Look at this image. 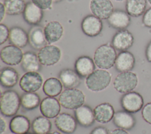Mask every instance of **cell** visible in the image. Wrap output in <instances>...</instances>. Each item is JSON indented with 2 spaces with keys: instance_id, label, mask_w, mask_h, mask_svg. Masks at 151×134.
<instances>
[{
  "instance_id": "cell-18",
  "label": "cell",
  "mask_w": 151,
  "mask_h": 134,
  "mask_svg": "<svg viewBox=\"0 0 151 134\" xmlns=\"http://www.w3.org/2000/svg\"><path fill=\"white\" fill-rule=\"evenodd\" d=\"M135 65L134 55L127 51L120 52L117 56L115 68L119 72H129L132 70Z\"/></svg>"
},
{
  "instance_id": "cell-40",
  "label": "cell",
  "mask_w": 151,
  "mask_h": 134,
  "mask_svg": "<svg viewBox=\"0 0 151 134\" xmlns=\"http://www.w3.org/2000/svg\"><path fill=\"white\" fill-rule=\"evenodd\" d=\"M0 133L1 134H2L6 130V123L2 116L0 118Z\"/></svg>"
},
{
  "instance_id": "cell-1",
  "label": "cell",
  "mask_w": 151,
  "mask_h": 134,
  "mask_svg": "<svg viewBox=\"0 0 151 134\" xmlns=\"http://www.w3.org/2000/svg\"><path fill=\"white\" fill-rule=\"evenodd\" d=\"M117 56L115 48L110 44L106 43L101 45L96 50L94 61L99 68L109 69L114 65Z\"/></svg>"
},
{
  "instance_id": "cell-32",
  "label": "cell",
  "mask_w": 151,
  "mask_h": 134,
  "mask_svg": "<svg viewBox=\"0 0 151 134\" xmlns=\"http://www.w3.org/2000/svg\"><path fill=\"white\" fill-rule=\"evenodd\" d=\"M40 96L35 92H25L21 96V105L27 110H31L37 108L41 103Z\"/></svg>"
},
{
  "instance_id": "cell-30",
  "label": "cell",
  "mask_w": 151,
  "mask_h": 134,
  "mask_svg": "<svg viewBox=\"0 0 151 134\" xmlns=\"http://www.w3.org/2000/svg\"><path fill=\"white\" fill-rule=\"evenodd\" d=\"M147 0H126V10L132 17L143 15L146 11Z\"/></svg>"
},
{
  "instance_id": "cell-43",
  "label": "cell",
  "mask_w": 151,
  "mask_h": 134,
  "mask_svg": "<svg viewBox=\"0 0 151 134\" xmlns=\"http://www.w3.org/2000/svg\"><path fill=\"white\" fill-rule=\"evenodd\" d=\"M47 134H61V133L57 131H53V132H50L47 133Z\"/></svg>"
},
{
  "instance_id": "cell-21",
  "label": "cell",
  "mask_w": 151,
  "mask_h": 134,
  "mask_svg": "<svg viewBox=\"0 0 151 134\" xmlns=\"http://www.w3.org/2000/svg\"><path fill=\"white\" fill-rule=\"evenodd\" d=\"M93 111L96 120L101 123H107L111 121L115 113L113 106L108 102L97 105Z\"/></svg>"
},
{
  "instance_id": "cell-22",
  "label": "cell",
  "mask_w": 151,
  "mask_h": 134,
  "mask_svg": "<svg viewBox=\"0 0 151 134\" xmlns=\"http://www.w3.org/2000/svg\"><path fill=\"white\" fill-rule=\"evenodd\" d=\"M113 121L116 127L126 130L132 129L136 124L134 117L130 113L125 110L115 112Z\"/></svg>"
},
{
  "instance_id": "cell-28",
  "label": "cell",
  "mask_w": 151,
  "mask_h": 134,
  "mask_svg": "<svg viewBox=\"0 0 151 134\" xmlns=\"http://www.w3.org/2000/svg\"><path fill=\"white\" fill-rule=\"evenodd\" d=\"M41 65L38 55L35 53L27 52L24 53L21 65L25 72H38L40 70Z\"/></svg>"
},
{
  "instance_id": "cell-29",
  "label": "cell",
  "mask_w": 151,
  "mask_h": 134,
  "mask_svg": "<svg viewBox=\"0 0 151 134\" xmlns=\"http://www.w3.org/2000/svg\"><path fill=\"white\" fill-rule=\"evenodd\" d=\"M63 86V85L60 79L52 77L45 81L43 84L42 90L47 96L55 97L61 93Z\"/></svg>"
},
{
  "instance_id": "cell-20",
  "label": "cell",
  "mask_w": 151,
  "mask_h": 134,
  "mask_svg": "<svg viewBox=\"0 0 151 134\" xmlns=\"http://www.w3.org/2000/svg\"><path fill=\"white\" fill-rule=\"evenodd\" d=\"M94 60L88 56H81L75 62V71L81 78H87L95 71Z\"/></svg>"
},
{
  "instance_id": "cell-36",
  "label": "cell",
  "mask_w": 151,
  "mask_h": 134,
  "mask_svg": "<svg viewBox=\"0 0 151 134\" xmlns=\"http://www.w3.org/2000/svg\"><path fill=\"white\" fill-rule=\"evenodd\" d=\"M31 2L41 9L45 10L51 8L52 0H31Z\"/></svg>"
},
{
  "instance_id": "cell-6",
  "label": "cell",
  "mask_w": 151,
  "mask_h": 134,
  "mask_svg": "<svg viewBox=\"0 0 151 134\" xmlns=\"http://www.w3.org/2000/svg\"><path fill=\"white\" fill-rule=\"evenodd\" d=\"M120 103L124 110L133 113L139 112L143 108L144 101L139 93L132 91L122 96Z\"/></svg>"
},
{
  "instance_id": "cell-11",
  "label": "cell",
  "mask_w": 151,
  "mask_h": 134,
  "mask_svg": "<svg viewBox=\"0 0 151 134\" xmlns=\"http://www.w3.org/2000/svg\"><path fill=\"white\" fill-rule=\"evenodd\" d=\"M90 8L93 15L100 19H107L114 11L110 0H91Z\"/></svg>"
},
{
  "instance_id": "cell-2",
  "label": "cell",
  "mask_w": 151,
  "mask_h": 134,
  "mask_svg": "<svg viewBox=\"0 0 151 134\" xmlns=\"http://www.w3.org/2000/svg\"><path fill=\"white\" fill-rule=\"evenodd\" d=\"M1 112L6 117L14 116L19 110L21 105V97L14 90L3 92L0 99Z\"/></svg>"
},
{
  "instance_id": "cell-31",
  "label": "cell",
  "mask_w": 151,
  "mask_h": 134,
  "mask_svg": "<svg viewBox=\"0 0 151 134\" xmlns=\"http://www.w3.org/2000/svg\"><path fill=\"white\" fill-rule=\"evenodd\" d=\"M31 128L35 134H47L50 132L52 124L48 118L44 116H39L33 120Z\"/></svg>"
},
{
  "instance_id": "cell-37",
  "label": "cell",
  "mask_w": 151,
  "mask_h": 134,
  "mask_svg": "<svg viewBox=\"0 0 151 134\" xmlns=\"http://www.w3.org/2000/svg\"><path fill=\"white\" fill-rule=\"evenodd\" d=\"M142 23L145 27L151 28V7L146 9L143 14Z\"/></svg>"
},
{
  "instance_id": "cell-10",
  "label": "cell",
  "mask_w": 151,
  "mask_h": 134,
  "mask_svg": "<svg viewBox=\"0 0 151 134\" xmlns=\"http://www.w3.org/2000/svg\"><path fill=\"white\" fill-rule=\"evenodd\" d=\"M24 53L20 48L9 45L1 50V59L6 65L15 66L21 62Z\"/></svg>"
},
{
  "instance_id": "cell-46",
  "label": "cell",
  "mask_w": 151,
  "mask_h": 134,
  "mask_svg": "<svg viewBox=\"0 0 151 134\" xmlns=\"http://www.w3.org/2000/svg\"><path fill=\"white\" fill-rule=\"evenodd\" d=\"M27 134H35V133H29V132H28V133H27Z\"/></svg>"
},
{
  "instance_id": "cell-8",
  "label": "cell",
  "mask_w": 151,
  "mask_h": 134,
  "mask_svg": "<svg viewBox=\"0 0 151 134\" xmlns=\"http://www.w3.org/2000/svg\"><path fill=\"white\" fill-rule=\"evenodd\" d=\"M43 79L38 72H26L20 79L19 86L25 92H35L42 86Z\"/></svg>"
},
{
  "instance_id": "cell-27",
  "label": "cell",
  "mask_w": 151,
  "mask_h": 134,
  "mask_svg": "<svg viewBox=\"0 0 151 134\" xmlns=\"http://www.w3.org/2000/svg\"><path fill=\"white\" fill-rule=\"evenodd\" d=\"M19 79L17 71L11 67H5L0 72L1 85L6 88H12L16 85Z\"/></svg>"
},
{
  "instance_id": "cell-34",
  "label": "cell",
  "mask_w": 151,
  "mask_h": 134,
  "mask_svg": "<svg viewBox=\"0 0 151 134\" xmlns=\"http://www.w3.org/2000/svg\"><path fill=\"white\" fill-rule=\"evenodd\" d=\"M142 116L145 121L151 125V102L146 103L143 107Z\"/></svg>"
},
{
  "instance_id": "cell-16",
  "label": "cell",
  "mask_w": 151,
  "mask_h": 134,
  "mask_svg": "<svg viewBox=\"0 0 151 134\" xmlns=\"http://www.w3.org/2000/svg\"><path fill=\"white\" fill-rule=\"evenodd\" d=\"M43 15V10L32 2H29L26 4L22 16L24 21L27 24L34 26L38 25L42 21Z\"/></svg>"
},
{
  "instance_id": "cell-47",
  "label": "cell",
  "mask_w": 151,
  "mask_h": 134,
  "mask_svg": "<svg viewBox=\"0 0 151 134\" xmlns=\"http://www.w3.org/2000/svg\"><path fill=\"white\" fill-rule=\"evenodd\" d=\"M114 1H122L123 0H114Z\"/></svg>"
},
{
  "instance_id": "cell-24",
  "label": "cell",
  "mask_w": 151,
  "mask_h": 134,
  "mask_svg": "<svg viewBox=\"0 0 151 134\" xmlns=\"http://www.w3.org/2000/svg\"><path fill=\"white\" fill-rule=\"evenodd\" d=\"M31 127L29 119L25 116H14L9 122V129L14 134H27Z\"/></svg>"
},
{
  "instance_id": "cell-7",
  "label": "cell",
  "mask_w": 151,
  "mask_h": 134,
  "mask_svg": "<svg viewBox=\"0 0 151 134\" xmlns=\"http://www.w3.org/2000/svg\"><path fill=\"white\" fill-rule=\"evenodd\" d=\"M37 55L42 65L52 66L58 62L61 59V52L58 47L48 45L40 49Z\"/></svg>"
},
{
  "instance_id": "cell-25",
  "label": "cell",
  "mask_w": 151,
  "mask_h": 134,
  "mask_svg": "<svg viewBox=\"0 0 151 134\" xmlns=\"http://www.w3.org/2000/svg\"><path fill=\"white\" fill-rule=\"evenodd\" d=\"M9 43L19 48L25 47L29 42L28 34L21 27L14 26L9 30Z\"/></svg>"
},
{
  "instance_id": "cell-19",
  "label": "cell",
  "mask_w": 151,
  "mask_h": 134,
  "mask_svg": "<svg viewBox=\"0 0 151 134\" xmlns=\"http://www.w3.org/2000/svg\"><path fill=\"white\" fill-rule=\"evenodd\" d=\"M63 27L61 24L55 21H50L44 28L45 39L48 44L58 41L63 35Z\"/></svg>"
},
{
  "instance_id": "cell-9",
  "label": "cell",
  "mask_w": 151,
  "mask_h": 134,
  "mask_svg": "<svg viewBox=\"0 0 151 134\" xmlns=\"http://www.w3.org/2000/svg\"><path fill=\"white\" fill-rule=\"evenodd\" d=\"M81 28L85 35L90 37H95L101 32L103 23L98 17L89 15L83 18L81 24Z\"/></svg>"
},
{
  "instance_id": "cell-12",
  "label": "cell",
  "mask_w": 151,
  "mask_h": 134,
  "mask_svg": "<svg viewBox=\"0 0 151 134\" xmlns=\"http://www.w3.org/2000/svg\"><path fill=\"white\" fill-rule=\"evenodd\" d=\"M61 106L59 101L56 98L48 96L41 101L40 110L42 116L48 119H52L60 114Z\"/></svg>"
},
{
  "instance_id": "cell-4",
  "label": "cell",
  "mask_w": 151,
  "mask_h": 134,
  "mask_svg": "<svg viewBox=\"0 0 151 134\" xmlns=\"http://www.w3.org/2000/svg\"><path fill=\"white\" fill-rule=\"evenodd\" d=\"M58 101L63 108L74 110L84 104L85 95L77 88L66 89L60 95Z\"/></svg>"
},
{
  "instance_id": "cell-5",
  "label": "cell",
  "mask_w": 151,
  "mask_h": 134,
  "mask_svg": "<svg viewBox=\"0 0 151 134\" xmlns=\"http://www.w3.org/2000/svg\"><path fill=\"white\" fill-rule=\"evenodd\" d=\"M138 83L137 75L131 71L121 72L117 75L113 82L114 88L119 93H127L133 91Z\"/></svg>"
},
{
  "instance_id": "cell-26",
  "label": "cell",
  "mask_w": 151,
  "mask_h": 134,
  "mask_svg": "<svg viewBox=\"0 0 151 134\" xmlns=\"http://www.w3.org/2000/svg\"><path fill=\"white\" fill-rule=\"evenodd\" d=\"M29 43L35 49H41L47 45L45 39L44 29L37 25L31 28L28 33Z\"/></svg>"
},
{
  "instance_id": "cell-35",
  "label": "cell",
  "mask_w": 151,
  "mask_h": 134,
  "mask_svg": "<svg viewBox=\"0 0 151 134\" xmlns=\"http://www.w3.org/2000/svg\"><path fill=\"white\" fill-rule=\"evenodd\" d=\"M9 30L8 27L3 24H0V44L2 45L8 39H9Z\"/></svg>"
},
{
  "instance_id": "cell-33",
  "label": "cell",
  "mask_w": 151,
  "mask_h": 134,
  "mask_svg": "<svg viewBox=\"0 0 151 134\" xmlns=\"http://www.w3.org/2000/svg\"><path fill=\"white\" fill-rule=\"evenodd\" d=\"M4 5L7 15H17L23 13L26 4L24 0H4Z\"/></svg>"
},
{
  "instance_id": "cell-15",
  "label": "cell",
  "mask_w": 151,
  "mask_h": 134,
  "mask_svg": "<svg viewBox=\"0 0 151 134\" xmlns=\"http://www.w3.org/2000/svg\"><path fill=\"white\" fill-rule=\"evenodd\" d=\"M130 16L127 12L117 9L113 11L107 20L111 27L120 31L126 29L130 25L131 22Z\"/></svg>"
},
{
  "instance_id": "cell-39",
  "label": "cell",
  "mask_w": 151,
  "mask_h": 134,
  "mask_svg": "<svg viewBox=\"0 0 151 134\" xmlns=\"http://www.w3.org/2000/svg\"><path fill=\"white\" fill-rule=\"evenodd\" d=\"M145 55L147 61L151 63V41L147 45L145 51Z\"/></svg>"
},
{
  "instance_id": "cell-13",
  "label": "cell",
  "mask_w": 151,
  "mask_h": 134,
  "mask_svg": "<svg viewBox=\"0 0 151 134\" xmlns=\"http://www.w3.org/2000/svg\"><path fill=\"white\" fill-rule=\"evenodd\" d=\"M134 37L132 34L127 29L120 30L113 36L111 41L112 46L115 49L125 51L129 49L133 44Z\"/></svg>"
},
{
  "instance_id": "cell-38",
  "label": "cell",
  "mask_w": 151,
  "mask_h": 134,
  "mask_svg": "<svg viewBox=\"0 0 151 134\" xmlns=\"http://www.w3.org/2000/svg\"><path fill=\"white\" fill-rule=\"evenodd\" d=\"M90 134H109L108 129L104 126H97L91 130Z\"/></svg>"
},
{
  "instance_id": "cell-17",
  "label": "cell",
  "mask_w": 151,
  "mask_h": 134,
  "mask_svg": "<svg viewBox=\"0 0 151 134\" xmlns=\"http://www.w3.org/2000/svg\"><path fill=\"white\" fill-rule=\"evenodd\" d=\"M74 113L77 122L81 126L85 128L91 126L96 120L94 111L88 105H83L74 109Z\"/></svg>"
},
{
  "instance_id": "cell-44",
  "label": "cell",
  "mask_w": 151,
  "mask_h": 134,
  "mask_svg": "<svg viewBox=\"0 0 151 134\" xmlns=\"http://www.w3.org/2000/svg\"><path fill=\"white\" fill-rule=\"evenodd\" d=\"M61 1H63V0H52V1H54V2H59Z\"/></svg>"
},
{
  "instance_id": "cell-48",
  "label": "cell",
  "mask_w": 151,
  "mask_h": 134,
  "mask_svg": "<svg viewBox=\"0 0 151 134\" xmlns=\"http://www.w3.org/2000/svg\"></svg>"
},
{
  "instance_id": "cell-42",
  "label": "cell",
  "mask_w": 151,
  "mask_h": 134,
  "mask_svg": "<svg viewBox=\"0 0 151 134\" xmlns=\"http://www.w3.org/2000/svg\"><path fill=\"white\" fill-rule=\"evenodd\" d=\"M110 134H129V133L126 131V130L120 129V128H117L112 130Z\"/></svg>"
},
{
  "instance_id": "cell-3",
  "label": "cell",
  "mask_w": 151,
  "mask_h": 134,
  "mask_svg": "<svg viewBox=\"0 0 151 134\" xmlns=\"http://www.w3.org/2000/svg\"><path fill=\"white\" fill-rule=\"evenodd\" d=\"M111 81V75L106 69H97L86 79V85L88 89L99 92L106 89Z\"/></svg>"
},
{
  "instance_id": "cell-45",
  "label": "cell",
  "mask_w": 151,
  "mask_h": 134,
  "mask_svg": "<svg viewBox=\"0 0 151 134\" xmlns=\"http://www.w3.org/2000/svg\"><path fill=\"white\" fill-rule=\"evenodd\" d=\"M147 1L148 3L151 5V0H147Z\"/></svg>"
},
{
  "instance_id": "cell-23",
  "label": "cell",
  "mask_w": 151,
  "mask_h": 134,
  "mask_svg": "<svg viewBox=\"0 0 151 134\" xmlns=\"http://www.w3.org/2000/svg\"><path fill=\"white\" fill-rule=\"evenodd\" d=\"M80 78L75 70L70 68L64 69L59 73V79L63 86L66 89L78 87L81 83Z\"/></svg>"
},
{
  "instance_id": "cell-14",
  "label": "cell",
  "mask_w": 151,
  "mask_h": 134,
  "mask_svg": "<svg viewBox=\"0 0 151 134\" xmlns=\"http://www.w3.org/2000/svg\"><path fill=\"white\" fill-rule=\"evenodd\" d=\"M57 128L65 134L73 133L77 128V120L74 117L67 113H60L55 119Z\"/></svg>"
},
{
  "instance_id": "cell-41",
  "label": "cell",
  "mask_w": 151,
  "mask_h": 134,
  "mask_svg": "<svg viewBox=\"0 0 151 134\" xmlns=\"http://www.w3.org/2000/svg\"><path fill=\"white\" fill-rule=\"evenodd\" d=\"M6 13L5 11V6L4 5V3H2V2H1L0 3V21L2 22L4 16H5V14Z\"/></svg>"
}]
</instances>
